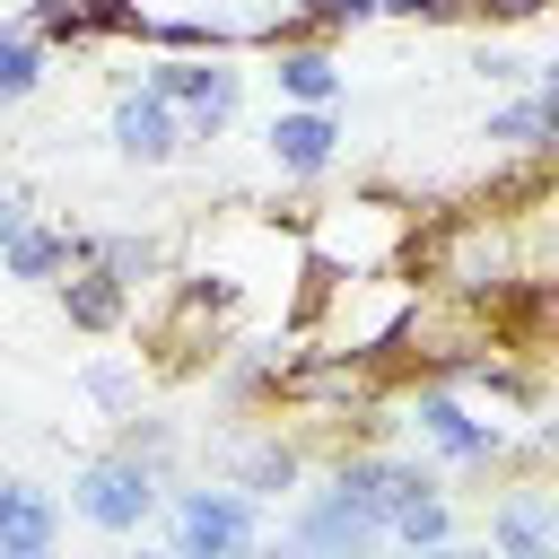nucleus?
Wrapping results in <instances>:
<instances>
[{"mask_svg": "<svg viewBox=\"0 0 559 559\" xmlns=\"http://www.w3.org/2000/svg\"><path fill=\"white\" fill-rule=\"evenodd\" d=\"M480 140L489 148H507V157H550V140H559V61L550 70H533L507 105H489V122H480Z\"/></svg>", "mask_w": 559, "mask_h": 559, "instance_id": "nucleus-9", "label": "nucleus"}, {"mask_svg": "<svg viewBox=\"0 0 559 559\" xmlns=\"http://www.w3.org/2000/svg\"><path fill=\"white\" fill-rule=\"evenodd\" d=\"M70 262H87V227H52V218H26V227L0 245V280H26V288L61 280Z\"/></svg>", "mask_w": 559, "mask_h": 559, "instance_id": "nucleus-14", "label": "nucleus"}, {"mask_svg": "<svg viewBox=\"0 0 559 559\" xmlns=\"http://www.w3.org/2000/svg\"><path fill=\"white\" fill-rule=\"evenodd\" d=\"M280 542H297V550H332V559L376 550V542H384V507H376V445L341 454L314 489H288Z\"/></svg>", "mask_w": 559, "mask_h": 559, "instance_id": "nucleus-2", "label": "nucleus"}, {"mask_svg": "<svg viewBox=\"0 0 559 559\" xmlns=\"http://www.w3.org/2000/svg\"><path fill=\"white\" fill-rule=\"evenodd\" d=\"M550 0H472V17H489V26H533Z\"/></svg>", "mask_w": 559, "mask_h": 559, "instance_id": "nucleus-19", "label": "nucleus"}, {"mask_svg": "<svg viewBox=\"0 0 559 559\" xmlns=\"http://www.w3.org/2000/svg\"><path fill=\"white\" fill-rule=\"evenodd\" d=\"M61 314H70L79 332H122V323H131V288H122L105 262H70V271H61Z\"/></svg>", "mask_w": 559, "mask_h": 559, "instance_id": "nucleus-15", "label": "nucleus"}, {"mask_svg": "<svg viewBox=\"0 0 559 559\" xmlns=\"http://www.w3.org/2000/svg\"><path fill=\"white\" fill-rule=\"evenodd\" d=\"M402 9H411V0H376V17H402Z\"/></svg>", "mask_w": 559, "mask_h": 559, "instance_id": "nucleus-21", "label": "nucleus"}, {"mask_svg": "<svg viewBox=\"0 0 559 559\" xmlns=\"http://www.w3.org/2000/svg\"><path fill=\"white\" fill-rule=\"evenodd\" d=\"M157 533L183 559H227V550H253L262 542V498H245L236 480H192V489H166L157 498Z\"/></svg>", "mask_w": 559, "mask_h": 559, "instance_id": "nucleus-6", "label": "nucleus"}, {"mask_svg": "<svg viewBox=\"0 0 559 559\" xmlns=\"http://www.w3.org/2000/svg\"><path fill=\"white\" fill-rule=\"evenodd\" d=\"M157 498H166V472L131 445H105L70 472V515L96 524V533H148L157 524Z\"/></svg>", "mask_w": 559, "mask_h": 559, "instance_id": "nucleus-5", "label": "nucleus"}, {"mask_svg": "<svg viewBox=\"0 0 559 559\" xmlns=\"http://www.w3.org/2000/svg\"><path fill=\"white\" fill-rule=\"evenodd\" d=\"M480 542L498 559H550L559 550V489L542 472H498V489H480Z\"/></svg>", "mask_w": 559, "mask_h": 559, "instance_id": "nucleus-7", "label": "nucleus"}, {"mask_svg": "<svg viewBox=\"0 0 559 559\" xmlns=\"http://www.w3.org/2000/svg\"><path fill=\"white\" fill-rule=\"evenodd\" d=\"M306 0H131V35L148 52H236L297 35Z\"/></svg>", "mask_w": 559, "mask_h": 559, "instance_id": "nucleus-3", "label": "nucleus"}, {"mask_svg": "<svg viewBox=\"0 0 559 559\" xmlns=\"http://www.w3.org/2000/svg\"><path fill=\"white\" fill-rule=\"evenodd\" d=\"M52 542H61V498L0 472V559H44Z\"/></svg>", "mask_w": 559, "mask_h": 559, "instance_id": "nucleus-13", "label": "nucleus"}, {"mask_svg": "<svg viewBox=\"0 0 559 559\" xmlns=\"http://www.w3.org/2000/svg\"><path fill=\"white\" fill-rule=\"evenodd\" d=\"M26 218H35V210H26V192H17V183H0V245H9Z\"/></svg>", "mask_w": 559, "mask_h": 559, "instance_id": "nucleus-20", "label": "nucleus"}, {"mask_svg": "<svg viewBox=\"0 0 559 559\" xmlns=\"http://www.w3.org/2000/svg\"><path fill=\"white\" fill-rule=\"evenodd\" d=\"M533 70H550V52H515V44H498V35L472 44V79H480V87H524Z\"/></svg>", "mask_w": 559, "mask_h": 559, "instance_id": "nucleus-17", "label": "nucleus"}, {"mask_svg": "<svg viewBox=\"0 0 559 559\" xmlns=\"http://www.w3.org/2000/svg\"><path fill=\"white\" fill-rule=\"evenodd\" d=\"M79 393H87L96 411H131V402H140V376H131L122 358H87V367H79Z\"/></svg>", "mask_w": 559, "mask_h": 559, "instance_id": "nucleus-18", "label": "nucleus"}, {"mask_svg": "<svg viewBox=\"0 0 559 559\" xmlns=\"http://www.w3.org/2000/svg\"><path fill=\"white\" fill-rule=\"evenodd\" d=\"M428 271H437V288L463 297V306L507 297V288H533V297L550 288V280L524 262V218H515V210H463L454 227H437Z\"/></svg>", "mask_w": 559, "mask_h": 559, "instance_id": "nucleus-1", "label": "nucleus"}, {"mask_svg": "<svg viewBox=\"0 0 559 559\" xmlns=\"http://www.w3.org/2000/svg\"><path fill=\"white\" fill-rule=\"evenodd\" d=\"M262 148L288 183H314L332 157H341V105H280L262 122Z\"/></svg>", "mask_w": 559, "mask_h": 559, "instance_id": "nucleus-11", "label": "nucleus"}, {"mask_svg": "<svg viewBox=\"0 0 559 559\" xmlns=\"http://www.w3.org/2000/svg\"><path fill=\"white\" fill-rule=\"evenodd\" d=\"M87 262H105L131 297H140L148 280H166V245H157V236H140V227H87Z\"/></svg>", "mask_w": 559, "mask_h": 559, "instance_id": "nucleus-16", "label": "nucleus"}, {"mask_svg": "<svg viewBox=\"0 0 559 559\" xmlns=\"http://www.w3.org/2000/svg\"><path fill=\"white\" fill-rule=\"evenodd\" d=\"M210 472H218V480H236L245 498L280 507V498L306 480V445H297V437H280V428H271V437H245V445H236V437H218V445H210Z\"/></svg>", "mask_w": 559, "mask_h": 559, "instance_id": "nucleus-10", "label": "nucleus"}, {"mask_svg": "<svg viewBox=\"0 0 559 559\" xmlns=\"http://www.w3.org/2000/svg\"><path fill=\"white\" fill-rule=\"evenodd\" d=\"M271 87H280V105H341V96H349V70H341L332 44L280 35V44H271Z\"/></svg>", "mask_w": 559, "mask_h": 559, "instance_id": "nucleus-12", "label": "nucleus"}, {"mask_svg": "<svg viewBox=\"0 0 559 559\" xmlns=\"http://www.w3.org/2000/svg\"><path fill=\"white\" fill-rule=\"evenodd\" d=\"M105 140L122 166H175L183 157V122L157 87H140L131 70H114V114H105Z\"/></svg>", "mask_w": 559, "mask_h": 559, "instance_id": "nucleus-8", "label": "nucleus"}, {"mask_svg": "<svg viewBox=\"0 0 559 559\" xmlns=\"http://www.w3.org/2000/svg\"><path fill=\"white\" fill-rule=\"evenodd\" d=\"M131 79H140V87H157V96L175 105L183 148H218V140H227V122L245 114V70H236L227 52H148Z\"/></svg>", "mask_w": 559, "mask_h": 559, "instance_id": "nucleus-4", "label": "nucleus"}]
</instances>
